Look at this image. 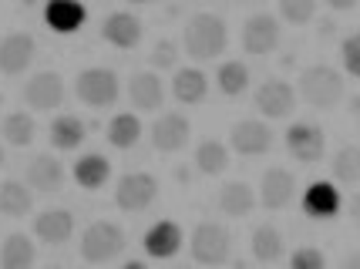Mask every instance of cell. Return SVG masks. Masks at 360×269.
<instances>
[{"instance_id":"1","label":"cell","mask_w":360,"mask_h":269,"mask_svg":"<svg viewBox=\"0 0 360 269\" xmlns=\"http://www.w3.org/2000/svg\"><path fill=\"white\" fill-rule=\"evenodd\" d=\"M229 27L219 14H192L182 27V48L192 61H216L226 54Z\"/></svg>"},{"instance_id":"2","label":"cell","mask_w":360,"mask_h":269,"mask_svg":"<svg viewBox=\"0 0 360 269\" xmlns=\"http://www.w3.org/2000/svg\"><path fill=\"white\" fill-rule=\"evenodd\" d=\"M347 95V84H344V74L330 64H314L300 74V98L316 111H330L337 108Z\"/></svg>"},{"instance_id":"3","label":"cell","mask_w":360,"mask_h":269,"mask_svg":"<svg viewBox=\"0 0 360 269\" xmlns=\"http://www.w3.org/2000/svg\"><path fill=\"white\" fill-rule=\"evenodd\" d=\"M125 246H128V236L118 222L98 219L81 232V259L91 263V266H105L111 259H118L125 253Z\"/></svg>"},{"instance_id":"4","label":"cell","mask_w":360,"mask_h":269,"mask_svg":"<svg viewBox=\"0 0 360 269\" xmlns=\"http://www.w3.org/2000/svg\"><path fill=\"white\" fill-rule=\"evenodd\" d=\"M188 253L199 266H226L233 256V232L222 222H199L188 239Z\"/></svg>"},{"instance_id":"5","label":"cell","mask_w":360,"mask_h":269,"mask_svg":"<svg viewBox=\"0 0 360 269\" xmlns=\"http://www.w3.org/2000/svg\"><path fill=\"white\" fill-rule=\"evenodd\" d=\"M75 95L88 108H111L122 95V81L111 67H84L75 81Z\"/></svg>"},{"instance_id":"6","label":"cell","mask_w":360,"mask_h":269,"mask_svg":"<svg viewBox=\"0 0 360 269\" xmlns=\"http://www.w3.org/2000/svg\"><path fill=\"white\" fill-rule=\"evenodd\" d=\"M158 199V178L148 172H128L115 185V206L122 212H145Z\"/></svg>"},{"instance_id":"7","label":"cell","mask_w":360,"mask_h":269,"mask_svg":"<svg viewBox=\"0 0 360 269\" xmlns=\"http://www.w3.org/2000/svg\"><path fill=\"white\" fill-rule=\"evenodd\" d=\"M280 17L269 14V11H259L246 20L243 27V48L246 54H256V58H266L273 51L280 48Z\"/></svg>"},{"instance_id":"8","label":"cell","mask_w":360,"mask_h":269,"mask_svg":"<svg viewBox=\"0 0 360 269\" xmlns=\"http://www.w3.org/2000/svg\"><path fill=\"white\" fill-rule=\"evenodd\" d=\"M24 105L34 111H54L64 105V78L58 71H37L24 84Z\"/></svg>"},{"instance_id":"9","label":"cell","mask_w":360,"mask_h":269,"mask_svg":"<svg viewBox=\"0 0 360 269\" xmlns=\"http://www.w3.org/2000/svg\"><path fill=\"white\" fill-rule=\"evenodd\" d=\"M286 148L297 162H314L323 159V148H327V135L320 125H310V122H297V125L286 128Z\"/></svg>"},{"instance_id":"10","label":"cell","mask_w":360,"mask_h":269,"mask_svg":"<svg viewBox=\"0 0 360 269\" xmlns=\"http://www.w3.org/2000/svg\"><path fill=\"white\" fill-rule=\"evenodd\" d=\"M192 138V125H188L186 114H179V111H165V114H158V122L152 125V145H155V152H165V155H175V152H182Z\"/></svg>"},{"instance_id":"11","label":"cell","mask_w":360,"mask_h":269,"mask_svg":"<svg viewBox=\"0 0 360 269\" xmlns=\"http://www.w3.org/2000/svg\"><path fill=\"white\" fill-rule=\"evenodd\" d=\"M252 105H256L259 114H266V118H290L293 108H297V91L280 78L263 81V84L256 88V95H252Z\"/></svg>"},{"instance_id":"12","label":"cell","mask_w":360,"mask_h":269,"mask_svg":"<svg viewBox=\"0 0 360 269\" xmlns=\"http://www.w3.org/2000/svg\"><path fill=\"white\" fill-rule=\"evenodd\" d=\"M300 206H303V212H307L310 219L330 222V219H337V216H340V209H344V195H340V189H337L333 182H310V185L303 189Z\"/></svg>"},{"instance_id":"13","label":"cell","mask_w":360,"mask_h":269,"mask_svg":"<svg viewBox=\"0 0 360 269\" xmlns=\"http://www.w3.org/2000/svg\"><path fill=\"white\" fill-rule=\"evenodd\" d=\"M34 54H37V44H34L31 34H24V31L7 34L0 41V74H7V78L24 74L34 64Z\"/></svg>"},{"instance_id":"14","label":"cell","mask_w":360,"mask_h":269,"mask_svg":"<svg viewBox=\"0 0 360 269\" xmlns=\"http://www.w3.org/2000/svg\"><path fill=\"white\" fill-rule=\"evenodd\" d=\"M229 148H233L236 155H266L269 148H273V131L269 125L263 122H256V118H246V122H236L229 128Z\"/></svg>"},{"instance_id":"15","label":"cell","mask_w":360,"mask_h":269,"mask_svg":"<svg viewBox=\"0 0 360 269\" xmlns=\"http://www.w3.org/2000/svg\"><path fill=\"white\" fill-rule=\"evenodd\" d=\"M293 195H297L293 172H286V169H266L263 172V178H259V202H263V209L280 212V209L293 202Z\"/></svg>"},{"instance_id":"16","label":"cell","mask_w":360,"mask_h":269,"mask_svg":"<svg viewBox=\"0 0 360 269\" xmlns=\"http://www.w3.org/2000/svg\"><path fill=\"white\" fill-rule=\"evenodd\" d=\"M141 20L135 14H128V11H115V14L105 17V24H101V37L108 41L111 48L118 51H131L141 44Z\"/></svg>"},{"instance_id":"17","label":"cell","mask_w":360,"mask_h":269,"mask_svg":"<svg viewBox=\"0 0 360 269\" xmlns=\"http://www.w3.org/2000/svg\"><path fill=\"white\" fill-rule=\"evenodd\" d=\"M182 242H186L182 225L172 222V219H158L155 225L145 232V239H141L145 253L152 256V259H172V256L182 249Z\"/></svg>"},{"instance_id":"18","label":"cell","mask_w":360,"mask_h":269,"mask_svg":"<svg viewBox=\"0 0 360 269\" xmlns=\"http://www.w3.org/2000/svg\"><path fill=\"white\" fill-rule=\"evenodd\" d=\"M34 236L44 246H64L75 236V216L68 209H44L41 216H34Z\"/></svg>"},{"instance_id":"19","label":"cell","mask_w":360,"mask_h":269,"mask_svg":"<svg viewBox=\"0 0 360 269\" xmlns=\"http://www.w3.org/2000/svg\"><path fill=\"white\" fill-rule=\"evenodd\" d=\"M88 20V7L78 4V0H51L44 7V24L54 34H78Z\"/></svg>"},{"instance_id":"20","label":"cell","mask_w":360,"mask_h":269,"mask_svg":"<svg viewBox=\"0 0 360 269\" xmlns=\"http://www.w3.org/2000/svg\"><path fill=\"white\" fill-rule=\"evenodd\" d=\"M128 101L139 111H158L165 101V84L155 71H139L128 81Z\"/></svg>"},{"instance_id":"21","label":"cell","mask_w":360,"mask_h":269,"mask_svg":"<svg viewBox=\"0 0 360 269\" xmlns=\"http://www.w3.org/2000/svg\"><path fill=\"white\" fill-rule=\"evenodd\" d=\"M27 185H31V192H61L64 189V165L54 155H47V152H41V155H34L31 165H27Z\"/></svg>"},{"instance_id":"22","label":"cell","mask_w":360,"mask_h":269,"mask_svg":"<svg viewBox=\"0 0 360 269\" xmlns=\"http://www.w3.org/2000/svg\"><path fill=\"white\" fill-rule=\"evenodd\" d=\"M209 95V78L199 67H179L172 78V98L179 105H202Z\"/></svg>"},{"instance_id":"23","label":"cell","mask_w":360,"mask_h":269,"mask_svg":"<svg viewBox=\"0 0 360 269\" xmlns=\"http://www.w3.org/2000/svg\"><path fill=\"white\" fill-rule=\"evenodd\" d=\"M252 259L256 263H263V266H273V263H280L283 253H286V242H283V232L276 229V225H269V222H263V225H256L252 229Z\"/></svg>"},{"instance_id":"24","label":"cell","mask_w":360,"mask_h":269,"mask_svg":"<svg viewBox=\"0 0 360 269\" xmlns=\"http://www.w3.org/2000/svg\"><path fill=\"white\" fill-rule=\"evenodd\" d=\"M51 145L58 148V152H75L84 145L88 138V125L81 122L78 114H58L54 122H51Z\"/></svg>"},{"instance_id":"25","label":"cell","mask_w":360,"mask_h":269,"mask_svg":"<svg viewBox=\"0 0 360 269\" xmlns=\"http://www.w3.org/2000/svg\"><path fill=\"white\" fill-rule=\"evenodd\" d=\"M256 209V192L246 182H226L219 189V212L229 219H246Z\"/></svg>"},{"instance_id":"26","label":"cell","mask_w":360,"mask_h":269,"mask_svg":"<svg viewBox=\"0 0 360 269\" xmlns=\"http://www.w3.org/2000/svg\"><path fill=\"white\" fill-rule=\"evenodd\" d=\"M31 209H34L31 185H24V182H17V178L0 182V216L24 219V216H31Z\"/></svg>"},{"instance_id":"27","label":"cell","mask_w":360,"mask_h":269,"mask_svg":"<svg viewBox=\"0 0 360 269\" xmlns=\"http://www.w3.org/2000/svg\"><path fill=\"white\" fill-rule=\"evenodd\" d=\"M71 175H75V182H78L81 189L94 192L111 178V162L105 159V155H98V152H88V155H81V159L75 162Z\"/></svg>"},{"instance_id":"28","label":"cell","mask_w":360,"mask_h":269,"mask_svg":"<svg viewBox=\"0 0 360 269\" xmlns=\"http://www.w3.org/2000/svg\"><path fill=\"white\" fill-rule=\"evenodd\" d=\"M37 259V246L24 232H11L0 246V269H31Z\"/></svg>"},{"instance_id":"29","label":"cell","mask_w":360,"mask_h":269,"mask_svg":"<svg viewBox=\"0 0 360 269\" xmlns=\"http://www.w3.org/2000/svg\"><path fill=\"white\" fill-rule=\"evenodd\" d=\"M105 138H108L111 148H118V152H128V148H135L141 138V122L139 114H131V111H122V114H115L108 122V131H105Z\"/></svg>"},{"instance_id":"30","label":"cell","mask_w":360,"mask_h":269,"mask_svg":"<svg viewBox=\"0 0 360 269\" xmlns=\"http://www.w3.org/2000/svg\"><path fill=\"white\" fill-rule=\"evenodd\" d=\"M0 135H4V142L14 145V148H27L34 142V135H37V125H34V118L27 111H11L0 122Z\"/></svg>"},{"instance_id":"31","label":"cell","mask_w":360,"mask_h":269,"mask_svg":"<svg viewBox=\"0 0 360 269\" xmlns=\"http://www.w3.org/2000/svg\"><path fill=\"white\" fill-rule=\"evenodd\" d=\"M216 88L226 98H239L250 91V67L243 61H222L216 71Z\"/></svg>"},{"instance_id":"32","label":"cell","mask_w":360,"mask_h":269,"mask_svg":"<svg viewBox=\"0 0 360 269\" xmlns=\"http://www.w3.org/2000/svg\"><path fill=\"white\" fill-rule=\"evenodd\" d=\"M195 169L202 175H222L229 169V148L216 138H205L195 148Z\"/></svg>"},{"instance_id":"33","label":"cell","mask_w":360,"mask_h":269,"mask_svg":"<svg viewBox=\"0 0 360 269\" xmlns=\"http://www.w3.org/2000/svg\"><path fill=\"white\" fill-rule=\"evenodd\" d=\"M330 169H333V178H337L340 185H357L360 182V148L357 145H340V148L333 152Z\"/></svg>"},{"instance_id":"34","label":"cell","mask_w":360,"mask_h":269,"mask_svg":"<svg viewBox=\"0 0 360 269\" xmlns=\"http://www.w3.org/2000/svg\"><path fill=\"white\" fill-rule=\"evenodd\" d=\"M316 17L314 0H280V20L286 24H310Z\"/></svg>"},{"instance_id":"35","label":"cell","mask_w":360,"mask_h":269,"mask_svg":"<svg viewBox=\"0 0 360 269\" xmlns=\"http://www.w3.org/2000/svg\"><path fill=\"white\" fill-rule=\"evenodd\" d=\"M148 58H152V67H155V71H172L175 64H179V44L169 41V37H162Z\"/></svg>"},{"instance_id":"36","label":"cell","mask_w":360,"mask_h":269,"mask_svg":"<svg viewBox=\"0 0 360 269\" xmlns=\"http://www.w3.org/2000/svg\"><path fill=\"white\" fill-rule=\"evenodd\" d=\"M290 269H327V256L316 246H300L297 253L290 256Z\"/></svg>"},{"instance_id":"37","label":"cell","mask_w":360,"mask_h":269,"mask_svg":"<svg viewBox=\"0 0 360 269\" xmlns=\"http://www.w3.org/2000/svg\"><path fill=\"white\" fill-rule=\"evenodd\" d=\"M340 61H344L347 74L360 78V31L350 34V37L344 41V48H340Z\"/></svg>"},{"instance_id":"38","label":"cell","mask_w":360,"mask_h":269,"mask_svg":"<svg viewBox=\"0 0 360 269\" xmlns=\"http://www.w3.org/2000/svg\"><path fill=\"white\" fill-rule=\"evenodd\" d=\"M333 34H337V20H333V17H320V24H316V37H320V41H330Z\"/></svg>"},{"instance_id":"39","label":"cell","mask_w":360,"mask_h":269,"mask_svg":"<svg viewBox=\"0 0 360 269\" xmlns=\"http://www.w3.org/2000/svg\"><path fill=\"white\" fill-rule=\"evenodd\" d=\"M347 216L354 222H360V195H350V199H347Z\"/></svg>"},{"instance_id":"40","label":"cell","mask_w":360,"mask_h":269,"mask_svg":"<svg viewBox=\"0 0 360 269\" xmlns=\"http://www.w3.org/2000/svg\"><path fill=\"white\" fill-rule=\"evenodd\" d=\"M327 7L330 11H347V14H350L357 4H354V0H327Z\"/></svg>"},{"instance_id":"41","label":"cell","mask_w":360,"mask_h":269,"mask_svg":"<svg viewBox=\"0 0 360 269\" xmlns=\"http://www.w3.org/2000/svg\"><path fill=\"white\" fill-rule=\"evenodd\" d=\"M340 269H360V253H350V256H347Z\"/></svg>"},{"instance_id":"42","label":"cell","mask_w":360,"mask_h":269,"mask_svg":"<svg viewBox=\"0 0 360 269\" xmlns=\"http://www.w3.org/2000/svg\"><path fill=\"white\" fill-rule=\"evenodd\" d=\"M122 269H148V266H145L141 259H128V263H125V266H122Z\"/></svg>"},{"instance_id":"43","label":"cell","mask_w":360,"mask_h":269,"mask_svg":"<svg viewBox=\"0 0 360 269\" xmlns=\"http://www.w3.org/2000/svg\"><path fill=\"white\" fill-rule=\"evenodd\" d=\"M175 178H179V182H186V185H188V178H192V175H188V169H175Z\"/></svg>"},{"instance_id":"44","label":"cell","mask_w":360,"mask_h":269,"mask_svg":"<svg viewBox=\"0 0 360 269\" xmlns=\"http://www.w3.org/2000/svg\"><path fill=\"white\" fill-rule=\"evenodd\" d=\"M350 111H354V114H360V95L350 98Z\"/></svg>"},{"instance_id":"45","label":"cell","mask_w":360,"mask_h":269,"mask_svg":"<svg viewBox=\"0 0 360 269\" xmlns=\"http://www.w3.org/2000/svg\"><path fill=\"white\" fill-rule=\"evenodd\" d=\"M4 165H7V148L0 145V169H4Z\"/></svg>"},{"instance_id":"46","label":"cell","mask_w":360,"mask_h":269,"mask_svg":"<svg viewBox=\"0 0 360 269\" xmlns=\"http://www.w3.org/2000/svg\"><path fill=\"white\" fill-rule=\"evenodd\" d=\"M44 269H64V266H61V263H51V266H44Z\"/></svg>"},{"instance_id":"47","label":"cell","mask_w":360,"mask_h":269,"mask_svg":"<svg viewBox=\"0 0 360 269\" xmlns=\"http://www.w3.org/2000/svg\"><path fill=\"white\" fill-rule=\"evenodd\" d=\"M0 111H4V95H0Z\"/></svg>"},{"instance_id":"48","label":"cell","mask_w":360,"mask_h":269,"mask_svg":"<svg viewBox=\"0 0 360 269\" xmlns=\"http://www.w3.org/2000/svg\"><path fill=\"white\" fill-rule=\"evenodd\" d=\"M172 269H186V266H172Z\"/></svg>"}]
</instances>
